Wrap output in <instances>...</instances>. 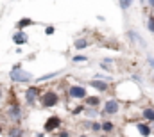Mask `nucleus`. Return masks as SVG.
Wrapping results in <instances>:
<instances>
[{
  "label": "nucleus",
  "instance_id": "f257e3e1",
  "mask_svg": "<svg viewBox=\"0 0 154 137\" xmlns=\"http://www.w3.org/2000/svg\"><path fill=\"white\" fill-rule=\"evenodd\" d=\"M9 77H11V80H13V82H16V84H27V82L34 80V77H32L29 71L22 69V66H20V64H16L14 68L11 69Z\"/></svg>",
  "mask_w": 154,
  "mask_h": 137
},
{
  "label": "nucleus",
  "instance_id": "f03ea898",
  "mask_svg": "<svg viewBox=\"0 0 154 137\" xmlns=\"http://www.w3.org/2000/svg\"><path fill=\"white\" fill-rule=\"evenodd\" d=\"M39 103H41L45 109H52V107H56V105L59 103V95H57L56 91H45V93L41 95V98H39Z\"/></svg>",
  "mask_w": 154,
  "mask_h": 137
},
{
  "label": "nucleus",
  "instance_id": "7ed1b4c3",
  "mask_svg": "<svg viewBox=\"0 0 154 137\" xmlns=\"http://www.w3.org/2000/svg\"><path fill=\"white\" fill-rule=\"evenodd\" d=\"M68 96L72 100H86L88 98V91L84 86H79V84H74L68 87Z\"/></svg>",
  "mask_w": 154,
  "mask_h": 137
},
{
  "label": "nucleus",
  "instance_id": "20e7f679",
  "mask_svg": "<svg viewBox=\"0 0 154 137\" xmlns=\"http://www.w3.org/2000/svg\"><path fill=\"white\" fill-rule=\"evenodd\" d=\"M61 125H63V121H61V118H59V116H50V118H47V121L43 123V130H45V132H48V134H52V132L59 130V128H61Z\"/></svg>",
  "mask_w": 154,
  "mask_h": 137
},
{
  "label": "nucleus",
  "instance_id": "39448f33",
  "mask_svg": "<svg viewBox=\"0 0 154 137\" xmlns=\"http://www.w3.org/2000/svg\"><path fill=\"white\" fill-rule=\"evenodd\" d=\"M120 110V103H118V100H115V98H111V100H108V102L102 105V114L106 116H113V114H116Z\"/></svg>",
  "mask_w": 154,
  "mask_h": 137
},
{
  "label": "nucleus",
  "instance_id": "423d86ee",
  "mask_svg": "<svg viewBox=\"0 0 154 137\" xmlns=\"http://www.w3.org/2000/svg\"><path fill=\"white\" fill-rule=\"evenodd\" d=\"M39 98H41V95H39L38 87L31 86V87L25 91V102H27V105H34V102H38Z\"/></svg>",
  "mask_w": 154,
  "mask_h": 137
},
{
  "label": "nucleus",
  "instance_id": "0eeeda50",
  "mask_svg": "<svg viewBox=\"0 0 154 137\" xmlns=\"http://www.w3.org/2000/svg\"><path fill=\"white\" fill-rule=\"evenodd\" d=\"M7 116H9L13 121H20V119H22V107H20V105H16V103H14V105H11V107H9V110H7Z\"/></svg>",
  "mask_w": 154,
  "mask_h": 137
},
{
  "label": "nucleus",
  "instance_id": "6e6552de",
  "mask_svg": "<svg viewBox=\"0 0 154 137\" xmlns=\"http://www.w3.org/2000/svg\"><path fill=\"white\" fill-rule=\"evenodd\" d=\"M136 130H138V134L142 137H149L154 132L152 128L149 127V123H138V125H136Z\"/></svg>",
  "mask_w": 154,
  "mask_h": 137
},
{
  "label": "nucleus",
  "instance_id": "1a4fd4ad",
  "mask_svg": "<svg viewBox=\"0 0 154 137\" xmlns=\"http://www.w3.org/2000/svg\"><path fill=\"white\" fill-rule=\"evenodd\" d=\"M90 86H91V87H95V89H97V91H100V93H106V91L109 89V86H108L104 80H99V78H97V80H91V82H90Z\"/></svg>",
  "mask_w": 154,
  "mask_h": 137
},
{
  "label": "nucleus",
  "instance_id": "9d476101",
  "mask_svg": "<svg viewBox=\"0 0 154 137\" xmlns=\"http://www.w3.org/2000/svg\"><path fill=\"white\" fill-rule=\"evenodd\" d=\"M142 116H143V119H145V121L152 123V121H154V107H145V109L142 110Z\"/></svg>",
  "mask_w": 154,
  "mask_h": 137
},
{
  "label": "nucleus",
  "instance_id": "9b49d317",
  "mask_svg": "<svg viewBox=\"0 0 154 137\" xmlns=\"http://www.w3.org/2000/svg\"><path fill=\"white\" fill-rule=\"evenodd\" d=\"M27 34L25 32H16V34L13 36V41H14V45H25L27 43Z\"/></svg>",
  "mask_w": 154,
  "mask_h": 137
},
{
  "label": "nucleus",
  "instance_id": "f8f14e48",
  "mask_svg": "<svg viewBox=\"0 0 154 137\" xmlns=\"http://www.w3.org/2000/svg\"><path fill=\"white\" fill-rule=\"evenodd\" d=\"M34 22L31 20V18H22L20 22H16V29H18V32H22L25 27H29V25H32Z\"/></svg>",
  "mask_w": 154,
  "mask_h": 137
},
{
  "label": "nucleus",
  "instance_id": "ddd939ff",
  "mask_svg": "<svg viewBox=\"0 0 154 137\" xmlns=\"http://www.w3.org/2000/svg\"><path fill=\"white\" fill-rule=\"evenodd\" d=\"M84 103H86L88 109H93V107L100 105V98H99V96H88V98L84 100Z\"/></svg>",
  "mask_w": 154,
  "mask_h": 137
},
{
  "label": "nucleus",
  "instance_id": "4468645a",
  "mask_svg": "<svg viewBox=\"0 0 154 137\" xmlns=\"http://www.w3.org/2000/svg\"><path fill=\"white\" fill-rule=\"evenodd\" d=\"M9 137H23V130L20 127H11L9 128Z\"/></svg>",
  "mask_w": 154,
  "mask_h": 137
},
{
  "label": "nucleus",
  "instance_id": "2eb2a0df",
  "mask_svg": "<svg viewBox=\"0 0 154 137\" xmlns=\"http://www.w3.org/2000/svg\"><path fill=\"white\" fill-rule=\"evenodd\" d=\"M74 46H75L77 50H82V48L90 46V41H88V39H84V37H81V39H77L75 43H74Z\"/></svg>",
  "mask_w": 154,
  "mask_h": 137
},
{
  "label": "nucleus",
  "instance_id": "dca6fc26",
  "mask_svg": "<svg viewBox=\"0 0 154 137\" xmlns=\"http://www.w3.org/2000/svg\"><path fill=\"white\" fill-rule=\"evenodd\" d=\"M129 37H131V39H134L140 46H145V41L142 39V36L138 34V32H133V31H131V32H129Z\"/></svg>",
  "mask_w": 154,
  "mask_h": 137
},
{
  "label": "nucleus",
  "instance_id": "f3484780",
  "mask_svg": "<svg viewBox=\"0 0 154 137\" xmlns=\"http://www.w3.org/2000/svg\"><path fill=\"white\" fill-rule=\"evenodd\" d=\"M113 130H115V125H113L111 121H104V123H102V132L109 134V132H113Z\"/></svg>",
  "mask_w": 154,
  "mask_h": 137
},
{
  "label": "nucleus",
  "instance_id": "a211bd4d",
  "mask_svg": "<svg viewBox=\"0 0 154 137\" xmlns=\"http://www.w3.org/2000/svg\"><path fill=\"white\" fill-rule=\"evenodd\" d=\"M90 128H91V132H100L102 130V125L97 123V121H90Z\"/></svg>",
  "mask_w": 154,
  "mask_h": 137
},
{
  "label": "nucleus",
  "instance_id": "6ab92c4d",
  "mask_svg": "<svg viewBox=\"0 0 154 137\" xmlns=\"http://www.w3.org/2000/svg\"><path fill=\"white\" fill-rule=\"evenodd\" d=\"M147 29L154 34V14H151V16L147 18Z\"/></svg>",
  "mask_w": 154,
  "mask_h": 137
},
{
  "label": "nucleus",
  "instance_id": "aec40b11",
  "mask_svg": "<svg viewBox=\"0 0 154 137\" xmlns=\"http://www.w3.org/2000/svg\"><path fill=\"white\" fill-rule=\"evenodd\" d=\"M57 73H48V75H43V77H39L38 82H45V80H50V78H54Z\"/></svg>",
  "mask_w": 154,
  "mask_h": 137
},
{
  "label": "nucleus",
  "instance_id": "412c9836",
  "mask_svg": "<svg viewBox=\"0 0 154 137\" xmlns=\"http://www.w3.org/2000/svg\"><path fill=\"white\" fill-rule=\"evenodd\" d=\"M84 61H88L86 55H74V63H84Z\"/></svg>",
  "mask_w": 154,
  "mask_h": 137
},
{
  "label": "nucleus",
  "instance_id": "4be33fe9",
  "mask_svg": "<svg viewBox=\"0 0 154 137\" xmlns=\"http://www.w3.org/2000/svg\"><path fill=\"white\" fill-rule=\"evenodd\" d=\"M118 5H120L122 9H129V7L133 5V2H118Z\"/></svg>",
  "mask_w": 154,
  "mask_h": 137
},
{
  "label": "nucleus",
  "instance_id": "5701e85b",
  "mask_svg": "<svg viewBox=\"0 0 154 137\" xmlns=\"http://www.w3.org/2000/svg\"><path fill=\"white\" fill-rule=\"evenodd\" d=\"M86 116H88V118H95V116H97V112H95L93 109H86Z\"/></svg>",
  "mask_w": 154,
  "mask_h": 137
},
{
  "label": "nucleus",
  "instance_id": "b1692460",
  "mask_svg": "<svg viewBox=\"0 0 154 137\" xmlns=\"http://www.w3.org/2000/svg\"><path fill=\"white\" fill-rule=\"evenodd\" d=\"M45 34L52 36V34H54V27H47V29H45Z\"/></svg>",
  "mask_w": 154,
  "mask_h": 137
},
{
  "label": "nucleus",
  "instance_id": "393cba45",
  "mask_svg": "<svg viewBox=\"0 0 154 137\" xmlns=\"http://www.w3.org/2000/svg\"><path fill=\"white\" fill-rule=\"evenodd\" d=\"M59 137H70V134H68V132H61V134H59Z\"/></svg>",
  "mask_w": 154,
  "mask_h": 137
},
{
  "label": "nucleus",
  "instance_id": "a878e982",
  "mask_svg": "<svg viewBox=\"0 0 154 137\" xmlns=\"http://www.w3.org/2000/svg\"><path fill=\"white\" fill-rule=\"evenodd\" d=\"M4 98V91H2V87H0V100Z\"/></svg>",
  "mask_w": 154,
  "mask_h": 137
},
{
  "label": "nucleus",
  "instance_id": "bb28decb",
  "mask_svg": "<svg viewBox=\"0 0 154 137\" xmlns=\"http://www.w3.org/2000/svg\"><path fill=\"white\" fill-rule=\"evenodd\" d=\"M2 132H4V127H2V125H0V136H2Z\"/></svg>",
  "mask_w": 154,
  "mask_h": 137
},
{
  "label": "nucleus",
  "instance_id": "cd10ccee",
  "mask_svg": "<svg viewBox=\"0 0 154 137\" xmlns=\"http://www.w3.org/2000/svg\"><path fill=\"white\" fill-rule=\"evenodd\" d=\"M149 5H151V7L154 9V2H149Z\"/></svg>",
  "mask_w": 154,
  "mask_h": 137
},
{
  "label": "nucleus",
  "instance_id": "c85d7f7f",
  "mask_svg": "<svg viewBox=\"0 0 154 137\" xmlns=\"http://www.w3.org/2000/svg\"><path fill=\"white\" fill-rule=\"evenodd\" d=\"M81 137H86V136H81Z\"/></svg>",
  "mask_w": 154,
  "mask_h": 137
},
{
  "label": "nucleus",
  "instance_id": "c756f323",
  "mask_svg": "<svg viewBox=\"0 0 154 137\" xmlns=\"http://www.w3.org/2000/svg\"><path fill=\"white\" fill-rule=\"evenodd\" d=\"M102 137H106V136H102Z\"/></svg>",
  "mask_w": 154,
  "mask_h": 137
}]
</instances>
